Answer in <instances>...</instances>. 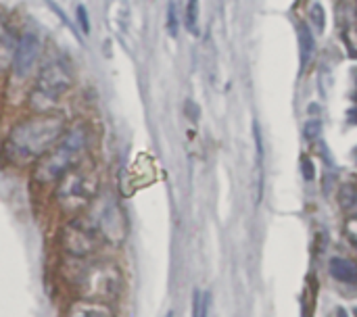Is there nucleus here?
<instances>
[{
	"label": "nucleus",
	"instance_id": "1",
	"mask_svg": "<svg viewBox=\"0 0 357 317\" xmlns=\"http://www.w3.org/2000/svg\"><path fill=\"white\" fill-rule=\"evenodd\" d=\"M59 280L69 291L71 299H90L102 303H117L126 288L121 265L107 255L90 259H61Z\"/></svg>",
	"mask_w": 357,
	"mask_h": 317
},
{
	"label": "nucleus",
	"instance_id": "2",
	"mask_svg": "<svg viewBox=\"0 0 357 317\" xmlns=\"http://www.w3.org/2000/svg\"><path fill=\"white\" fill-rule=\"evenodd\" d=\"M67 127V117L59 111L31 113L10 125L2 144V157L13 167H33L61 140Z\"/></svg>",
	"mask_w": 357,
	"mask_h": 317
},
{
	"label": "nucleus",
	"instance_id": "3",
	"mask_svg": "<svg viewBox=\"0 0 357 317\" xmlns=\"http://www.w3.org/2000/svg\"><path fill=\"white\" fill-rule=\"evenodd\" d=\"M92 146V130L88 123L69 125L61 140L31 167V182L36 188L50 190L63 176L86 163Z\"/></svg>",
	"mask_w": 357,
	"mask_h": 317
},
{
	"label": "nucleus",
	"instance_id": "4",
	"mask_svg": "<svg viewBox=\"0 0 357 317\" xmlns=\"http://www.w3.org/2000/svg\"><path fill=\"white\" fill-rule=\"evenodd\" d=\"M98 194L100 176L92 165L84 163L71 169L50 188V205L61 219H71L84 215Z\"/></svg>",
	"mask_w": 357,
	"mask_h": 317
},
{
	"label": "nucleus",
	"instance_id": "5",
	"mask_svg": "<svg viewBox=\"0 0 357 317\" xmlns=\"http://www.w3.org/2000/svg\"><path fill=\"white\" fill-rule=\"evenodd\" d=\"M102 240L79 215L63 219L54 234V249L61 259H90L102 253Z\"/></svg>",
	"mask_w": 357,
	"mask_h": 317
},
{
	"label": "nucleus",
	"instance_id": "6",
	"mask_svg": "<svg viewBox=\"0 0 357 317\" xmlns=\"http://www.w3.org/2000/svg\"><path fill=\"white\" fill-rule=\"evenodd\" d=\"M71 86H73V75L69 65L61 59L48 61L42 67L36 79V90L29 98L31 113H52L56 102L71 90Z\"/></svg>",
	"mask_w": 357,
	"mask_h": 317
},
{
	"label": "nucleus",
	"instance_id": "7",
	"mask_svg": "<svg viewBox=\"0 0 357 317\" xmlns=\"http://www.w3.org/2000/svg\"><path fill=\"white\" fill-rule=\"evenodd\" d=\"M90 228L98 234L105 247L121 245L126 238V222L119 211V205L109 194H98L90 209L82 215Z\"/></svg>",
	"mask_w": 357,
	"mask_h": 317
},
{
	"label": "nucleus",
	"instance_id": "8",
	"mask_svg": "<svg viewBox=\"0 0 357 317\" xmlns=\"http://www.w3.org/2000/svg\"><path fill=\"white\" fill-rule=\"evenodd\" d=\"M40 56V40L33 31H25L17 46H15V56H13V71L19 79L29 77L36 61Z\"/></svg>",
	"mask_w": 357,
	"mask_h": 317
},
{
	"label": "nucleus",
	"instance_id": "9",
	"mask_svg": "<svg viewBox=\"0 0 357 317\" xmlns=\"http://www.w3.org/2000/svg\"><path fill=\"white\" fill-rule=\"evenodd\" d=\"M63 317H117L115 303L90 301V299H69Z\"/></svg>",
	"mask_w": 357,
	"mask_h": 317
},
{
	"label": "nucleus",
	"instance_id": "10",
	"mask_svg": "<svg viewBox=\"0 0 357 317\" xmlns=\"http://www.w3.org/2000/svg\"><path fill=\"white\" fill-rule=\"evenodd\" d=\"M328 272L335 280L345 284H357V263L347 257H335L328 263Z\"/></svg>",
	"mask_w": 357,
	"mask_h": 317
},
{
	"label": "nucleus",
	"instance_id": "11",
	"mask_svg": "<svg viewBox=\"0 0 357 317\" xmlns=\"http://www.w3.org/2000/svg\"><path fill=\"white\" fill-rule=\"evenodd\" d=\"M297 33H299V52H301V67H305L316 52V44H314V33L305 23L297 25Z\"/></svg>",
	"mask_w": 357,
	"mask_h": 317
},
{
	"label": "nucleus",
	"instance_id": "12",
	"mask_svg": "<svg viewBox=\"0 0 357 317\" xmlns=\"http://www.w3.org/2000/svg\"><path fill=\"white\" fill-rule=\"evenodd\" d=\"M339 205H341V209L345 213L357 217V188L349 186V184L341 186V190H339Z\"/></svg>",
	"mask_w": 357,
	"mask_h": 317
},
{
	"label": "nucleus",
	"instance_id": "13",
	"mask_svg": "<svg viewBox=\"0 0 357 317\" xmlns=\"http://www.w3.org/2000/svg\"><path fill=\"white\" fill-rule=\"evenodd\" d=\"M199 13H201L199 0H188V2H186V13H184V23H186V29H188L192 36H199V33H201V27H199Z\"/></svg>",
	"mask_w": 357,
	"mask_h": 317
},
{
	"label": "nucleus",
	"instance_id": "14",
	"mask_svg": "<svg viewBox=\"0 0 357 317\" xmlns=\"http://www.w3.org/2000/svg\"><path fill=\"white\" fill-rule=\"evenodd\" d=\"M165 25H167L169 36H178V29H180V0H169Z\"/></svg>",
	"mask_w": 357,
	"mask_h": 317
},
{
	"label": "nucleus",
	"instance_id": "15",
	"mask_svg": "<svg viewBox=\"0 0 357 317\" xmlns=\"http://www.w3.org/2000/svg\"><path fill=\"white\" fill-rule=\"evenodd\" d=\"M209 293L207 295H201V293H195V301H192V317H209Z\"/></svg>",
	"mask_w": 357,
	"mask_h": 317
},
{
	"label": "nucleus",
	"instance_id": "16",
	"mask_svg": "<svg viewBox=\"0 0 357 317\" xmlns=\"http://www.w3.org/2000/svg\"><path fill=\"white\" fill-rule=\"evenodd\" d=\"M310 19H312V23L316 25L318 31H324V27H326V15H324V6H322L320 2H314V4H312V8H310Z\"/></svg>",
	"mask_w": 357,
	"mask_h": 317
},
{
	"label": "nucleus",
	"instance_id": "17",
	"mask_svg": "<svg viewBox=\"0 0 357 317\" xmlns=\"http://www.w3.org/2000/svg\"><path fill=\"white\" fill-rule=\"evenodd\" d=\"M305 138H310V140H316L318 136H320V132H322V123L318 121V119H310L307 123H305Z\"/></svg>",
	"mask_w": 357,
	"mask_h": 317
},
{
	"label": "nucleus",
	"instance_id": "18",
	"mask_svg": "<svg viewBox=\"0 0 357 317\" xmlns=\"http://www.w3.org/2000/svg\"><path fill=\"white\" fill-rule=\"evenodd\" d=\"M77 21H79V27L84 29V33H88L90 31V21H88V10H86L84 4L77 6Z\"/></svg>",
	"mask_w": 357,
	"mask_h": 317
},
{
	"label": "nucleus",
	"instance_id": "19",
	"mask_svg": "<svg viewBox=\"0 0 357 317\" xmlns=\"http://www.w3.org/2000/svg\"><path fill=\"white\" fill-rule=\"evenodd\" d=\"M301 167H303V176H305V180H314V176H316L314 163H312L310 159H303V161H301Z\"/></svg>",
	"mask_w": 357,
	"mask_h": 317
},
{
	"label": "nucleus",
	"instance_id": "20",
	"mask_svg": "<svg viewBox=\"0 0 357 317\" xmlns=\"http://www.w3.org/2000/svg\"><path fill=\"white\" fill-rule=\"evenodd\" d=\"M347 234L354 242V247L357 249V217H354V222H349V228H347Z\"/></svg>",
	"mask_w": 357,
	"mask_h": 317
},
{
	"label": "nucleus",
	"instance_id": "21",
	"mask_svg": "<svg viewBox=\"0 0 357 317\" xmlns=\"http://www.w3.org/2000/svg\"><path fill=\"white\" fill-rule=\"evenodd\" d=\"M349 123H354V125L357 123V107H356V109H351V111H349Z\"/></svg>",
	"mask_w": 357,
	"mask_h": 317
},
{
	"label": "nucleus",
	"instance_id": "22",
	"mask_svg": "<svg viewBox=\"0 0 357 317\" xmlns=\"http://www.w3.org/2000/svg\"><path fill=\"white\" fill-rule=\"evenodd\" d=\"M337 317H349V316H347V311H345V309H339V311H337Z\"/></svg>",
	"mask_w": 357,
	"mask_h": 317
},
{
	"label": "nucleus",
	"instance_id": "23",
	"mask_svg": "<svg viewBox=\"0 0 357 317\" xmlns=\"http://www.w3.org/2000/svg\"><path fill=\"white\" fill-rule=\"evenodd\" d=\"M165 317H174V311H169V314H167V316Z\"/></svg>",
	"mask_w": 357,
	"mask_h": 317
},
{
	"label": "nucleus",
	"instance_id": "24",
	"mask_svg": "<svg viewBox=\"0 0 357 317\" xmlns=\"http://www.w3.org/2000/svg\"><path fill=\"white\" fill-rule=\"evenodd\" d=\"M356 317H357V309H356Z\"/></svg>",
	"mask_w": 357,
	"mask_h": 317
}]
</instances>
